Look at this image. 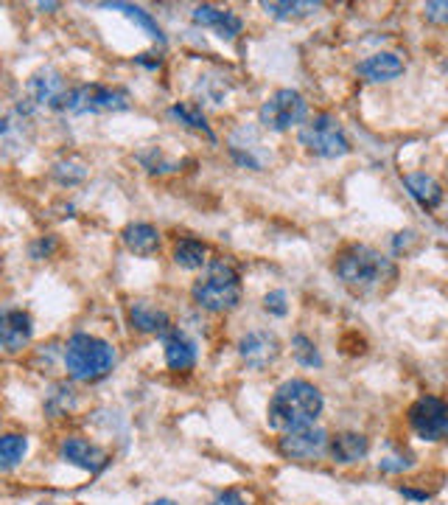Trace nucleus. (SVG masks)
Masks as SVG:
<instances>
[{"mask_svg": "<svg viewBox=\"0 0 448 505\" xmlns=\"http://www.w3.org/2000/svg\"><path fill=\"white\" fill-rule=\"evenodd\" d=\"M104 9H113V12H121L123 17H130L132 23H138L148 37L152 39H157V42H165V37H163V29L157 26V20L148 14V12H143L140 6H132V4H101Z\"/></svg>", "mask_w": 448, "mask_h": 505, "instance_id": "22", "label": "nucleus"}, {"mask_svg": "<svg viewBox=\"0 0 448 505\" xmlns=\"http://www.w3.org/2000/svg\"><path fill=\"white\" fill-rule=\"evenodd\" d=\"M0 135H4V152L6 158H20L26 155L29 143H31V124H29V116L26 113H9L0 124Z\"/></svg>", "mask_w": 448, "mask_h": 505, "instance_id": "15", "label": "nucleus"}, {"mask_svg": "<svg viewBox=\"0 0 448 505\" xmlns=\"http://www.w3.org/2000/svg\"><path fill=\"white\" fill-rule=\"evenodd\" d=\"M130 321H132V326L138 331H143V334H160V337L168 331V326H172V323H168V314L163 309L146 304V301H138V304L130 306Z\"/></svg>", "mask_w": 448, "mask_h": 505, "instance_id": "20", "label": "nucleus"}, {"mask_svg": "<svg viewBox=\"0 0 448 505\" xmlns=\"http://www.w3.org/2000/svg\"><path fill=\"white\" fill-rule=\"evenodd\" d=\"M210 505H247V500L239 494V492H232V489H227V492H222L216 500H213Z\"/></svg>", "mask_w": 448, "mask_h": 505, "instance_id": "31", "label": "nucleus"}, {"mask_svg": "<svg viewBox=\"0 0 448 505\" xmlns=\"http://www.w3.org/2000/svg\"><path fill=\"white\" fill-rule=\"evenodd\" d=\"M403 185H407V192L423 205V208H437L443 200V185L426 172H415L403 177Z\"/></svg>", "mask_w": 448, "mask_h": 505, "instance_id": "21", "label": "nucleus"}, {"mask_svg": "<svg viewBox=\"0 0 448 505\" xmlns=\"http://www.w3.org/2000/svg\"><path fill=\"white\" fill-rule=\"evenodd\" d=\"M62 460L71 463V466L76 469H84V472H101L106 463H110V458H106V452L96 444H90L88 438H79V435H71L62 441V449H59Z\"/></svg>", "mask_w": 448, "mask_h": 505, "instance_id": "12", "label": "nucleus"}, {"mask_svg": "<svg viewBox=\"0 0 448 505\" xmlns=\"http://www.w3.org/2000/svg\"><path fill=\"white\" fill-rule=\"evenodd\" d=\"M115 365V348L93 334H73L65 346V368L76 382H98Z\"/></svg>", "mask_w": 448, "mask_h": 505, "instance_id": "3", "label": "nucleus"}, {"mask_svg": "<svg viewBox=\"0 0 448 505\" xmlns=\"http://www.w3.org/2000/svg\"><path fill=\"white\" fill-rule=\"evenodd\" d=\"M31 334H34V321L23 309H9L4 314V321H0V343H4L9 354L23 351L31 343Z\"/></svg>", "mask_w": 448, "mask_h": 505, "instance_id": "13", "label": "nucleus"}, {"mask_svg": "<svg viewBox=\"0 0 448 505\" xmlns=\"http://www.w3.org/2000/svg\"><path fill=\"white\" fill-rule=\"evenodd\" d=\"M174 264L182 270H199L207 264V247L197 239H182L174 244Z\"/></svg>", "mask_w": 448, "mask_h": 505, "instance_id": "23", "label": "nucleus"}, {"mask_svg": "<svg viewBox=\"0 0 448 505\" xmlns=\"http://www.w3.org/2000/svg\"><path fill=\"white\" fill-rule=\"evenodd\" d=\"M410 424L423 441L448 438V405L437 396H423L410 407Z\"/></svg>", "mask_w": 448, "mask_h": 505, "instance_id": "9", "label": "nucleus"}, {"mask_svg": "<svg viewBox=\"0 0 448 505\" xmlns=\"http://www.w3.org/2000/svg\"><path fill=\"white\" fill-rule=\"evenodd\" d=\"M292 351H294V360L306 365V368H319L323 365V356H319L317 346L309 340L306 334H297L294 340H292Z\"/></svg>", "mask_w": 448, "mask_h": 505, "instance_id": "27", "label": "nucleus"}, {"mask_svg": "<svg viewBox=\"0 0 448 505\" xmlns=\"http://www.w3.org/2000/svg\"><path fill=\"white\" fill-rule=\"evenodd\" d=\"M423 17L435 26H448V0H432V4H426Z\"/></svg>", "mask_w": 448, "mask_h": 505, "instance_id": "30", "label": "nucleus"}, {"mask_svg": "<svg viewBox=\"0 0 448 505\" xmlns=\"http://www.w3.org/2000/svg\"><path fill=\"white\" fill-rule=\"evenodd\" d=\"M190 295H194V301L213 312V314H222V312H230L236 309L239 301H241V281H239V272L232 270V264L227 261H213L207 267V272L194 281L190 287Z\"/></svg>", "mask_w": 448, "mask_h": 505, "instance_id": "4", "label": "nucleus"}, {"mask_svg": "<svg viewBox=\"0 0 448 505\" xmlns=\"http://www.w3.org/2000/svg\"><path fill=\"white\" fill-rule=\"evenodd\" d=\"M194 23L202 29H213L222 39H236L241 34V17L230 9H216V6H197L190 12Z\"/></svg>", "mask_w": 448, "mask_h": 505, "instance_id": "14", "label": "nucleus"}, {"mask_svg": "<svg viewBox=\"0 0 448 505\" xmlns=\"http://www.w3.org/2000/svg\"><path fill=\"white\" fill-rule=\"evenodd\" d=\"M261 9L266 12V14H272V17H277V20H300V17H309V14H314V12H319V4H261Z\"/></svg>", "mask_w": 448, "mask_h": 505, "instance_id": "25", "label": "nucleus"}, {"mask_svg": "<svg viewBox=\"0 0 448 505\" xmlns=\"http://www.w3.org/2000/svg\"><path fill=\"white\" fill-rule=\"evenodd\" d=\"M328 432L323 427H303L294 432H283V438L277 441L281 455L292 460H314L328 449Z\"/></svg>", "mask_w": 448, "mask_h": 505, "instance_id": "11", "label": "nucleus"}, {"mask_svg": "<svg viewBox=\"0 0 448 505\" xmlns=\"http://www.w3.org/2000/svg\"><path fill=\"white\" fill-rule=\"evenodd\" d=\"M306 113H309V104L306 98L297 93V90H277L272 93L258 110V118L266 130L272 133H286L292 126L303 124L306 121Z\"/></svg>", "mask_w": 448, "mask_h": 505, "instance_id": "7", "label": "nucleus"}, {"mask_svg": "<svg viewBox=\"0 0 448 505\" xmlns=\"http://www.w3.org/2000/svg\"><path fill=\"white\" fill-rule=\"evenodd\" d=\"M336 278L345 284L359 298H373L384 287H390L398 276L393 259L381 256L378 250L368 244H351L334 261Z\"/></svg>", "mask_w": 448, "mask_h": 505, "instance_id": "1", "label": "nucleus"}, {"mask_svg": "<svg viewBox=\"0 0 448 505\" xmlns=\"http://www.w3.org/2000/svg\"><path fill=\"white\" fill-rule=\"evenodd\" d=\"M130 93L104 84H84V88L68 90L62 110L73 116H101V113H123L130 110Z\"/></svg>", "mask_w": 448, "mask_h": 505, "instance_id": "6", "label": "nucleus"}, {"mask_svg": "<svg viewBox=\"0 0 448 505\" xmlns=\"http://www.w3.org/2000/svg\"><path fill=\"white\" fill-rule=\"evenodd\" d=\"M168 116L172 118H177L180 124H185V126H190V130H202L207 138H213V133H210V126H207V121H205V116H202V110L199 107H194V104H174L172 110H168Z\"/></svg>", "mask_w": 448, "mask_h": 505, "instance_id": "26", "label": "nucleus"}, {"mask_svg": "<svg viewBox=\"0 0 448 505\" xmlns=\"http://www.w3.org/2000/svg\"><path fill=\"white\" fill-rule=\"evenodd\" d=\"M264 309L269 314H275V318H286L289 314V298H286V292L283 289H272L264 295Z\"/></svg>", "mask_w": 448, "mask_h": 505, "instance_id": "29", "label": "nucleus"}, {"mask_svg": "<svg viewBox=\"0 0 448 505\" xmlns=\"http://www.w3.org/2000/svg\"><path fill=\"white\" fill-rule=\"evenodd\" d=\"M300 143L306 146L311 155L325 158V160L345 158L351 152V141H348V135L342 130V124H339L334 116H328V113H319L309 124H303Z\"/></svg>", "mask_w": 448, "mask_h": 505, "instance_id": "5", "label": "nucleus"}, {"mask_svg": "<svg viewBox=\"0 0 448 505\" xmlns=\"http://www.w3.org/2000/svg\"><path fill=\"white\" fill-rule=\"evenodd\" d=\"M281 351H283L281 340H277L272 331H264V329L247 331L239 340V356L249 371H266L269 365L277 363Z\"/></svg>", "mask_w": 448, "mask_h": 505, "instance_id": "10", "label": "nucleus"}, {"mask_svg": "<svg viewBox=\"0 0 448 505\" xmlns=\"http://www.w3.org/2000/svg\"><path fill=\"white\" fill-rule=\"evenodd\" d=\"M163 351H165V363L172 371H188L197 363V346L190 343L180 329H168L163 334Z\"/></svg>", "mask_w": 448, "mask_h": 505, "instance_id": "17", "label": "nucleus"}, {"mask_svg": "<svg viewBox=\"0 0 448 505\" xmlns=\"http://www.w3.org/2000/svg\"><path fill=\"white\" fill-rule=\"evenodd\" d=\"M410 466H412V460H401V458L381 460V472H403V469H410Z\"/></svg>", "mask_w": 448, "mask_h": 505, "instance_id": "32", "label": "nucleus"}, {"mask_svg": "<svg viewBox=\"0 0 448 505\" xmlns=\"http://www.w3.org/2000/svg\"><path fill=\"white\" fill-rule=\"evenodd\" d=\"M325 402L319 388H314L306 379H289L277 388L269 398L266 421L272 430L294 432L303 427H314V421L323 413Z\"/></svg>", "mask_w": 448, "mask_h": 505, "instance_id": "2", "label": "nucleus"}, {"mask_svg": "<svg viewBox=\"0 0 448 505\" xmlns=\"http://www.w3.org/2000/svg\"><path fill=\"white\" fill-rule=\"evenodd\" d=\"M37 505H56V502H37Z\"/></svg>", "mask_w": 448, "mask_h": 505, "instance_id": "34", "label": "nucleus"}, {"mask_svg": "<svg viewBox=\"0 0 448 505\" xmlns=\"http://www.w3.org/2000/svg\"><path fill=\"white\" fill-rule=\"evenodd\" d=\"M328 452L334 458V463H339V466H353V463L368 458L370 441H368V435H361V432H339L336 438H331Z\"/></svg>", "mask_w": 448, "mask_h": 505, "instance_id": "16", "label": "nucleus"}, {"mask_svg": "<svg viewBox=\"0 0 448 505\" xmlns=\"http://www.w3.org/2000/svg\"><path fill=\"white\" fill-rule=\"evenodd\" d=\"M123 244L130 247L135 256H152V252L160 247V230L148 222H135V225H126L123 234H121Z\"/></svg>", "mask_w": 448, "mask_h": 505, "instance_id": "19", "label": "nucleus"}, {"mask_svg": "<svg viewBox=\"0 0 448 505\" xmlns=\"http://www.w3.org/2000/svg\"><path fill=\"white\" fill-rule=\"evenodd\" d=\"M359 76H365L368 81H393L403 73V59L398 54L381 51L368 56L365 62H359Z\"/></svg>", "mask_w": 448, "mask_h": 505, "instance_id": "18", "label": "nucleus"}, {"mask_svg": "<svg viewBox=\"0 0 448 505\" xmlns=\"http://www.w3.org/2000/svg\"><path fill=\"white\" fill-rule=\"evenodd\" d=\"M148 505H180V502H174V500H168V497H160V500H152Z\"/></svg>", "mask_w": 448, "mask_h": 505, "instance_id": "33", "label": "nucleus"}, {"mask_svg": "<svg viewBox=\"0 0 448 505\" xmlns=\"http://www.w3.org/2000/svg\"><path fill=\"white\" fill-rule=\"evenodd\" d=\"M26 449H29L26 435H17V432L4 435V441H0V466H4V472H12L17 463L26 458Z\"/></svg>", "mask_w": 448, "mask_h": 505, "instance_id": "24", "label": "nucleus"}, {"mask_svg": "<svg viewBox=\"0 0 448 505\" xmlns=\"http://www.w3.org/2000/svg\"><path fill=\"white\" fill-rule=\"evenodd\" d=\"M54 177L62 183V185H73V183H81L88 177V166L81 160H59L54 166Z\"/></svg>", "mask_w": 448, "mask_h": 505, "instance_id": "28", "label": "nucleus"}, {"mask_svg": "<svg viewBox=\"0 0 448 505\" xmlns=\"http://www.w3.org/2000/svg\"><path fill=\"white\" fill-rule=\"evenodd\" d=\"M68 90H65V79L56 68H42L37 71L29 84H26V98H20L17 110L31 116L39 107H59L62 110V101H65Z\"/></svg>", "mask_w": 448, "mask_h": 505, "instance_id": "8", "label": "nucleus"}]
</instances>
